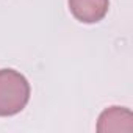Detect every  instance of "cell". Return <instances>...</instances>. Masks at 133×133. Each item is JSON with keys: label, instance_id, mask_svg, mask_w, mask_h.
Masks as SVG:
<instances>
[{"label": "cell", "instance_id": "cell-2", "mask_svg": "<svg viewBox=\"0 0 133 133\" xmlns=\"http://www.w3.org/2000/svg\"><path fill=\"white\" fill-rule=\"evenodd\" d=\"M97 131H133V114L124 107H110L103 110L97 121Z\"/></svg>", "mask_w": 133, "mask_h": 133}, {"label": "cell", "instance_id": "cell-1", "mask_svg": "<svg viewBox=\"0 0 133 133\" xmlns=\"http://www.w3.org/2000/svg\"><path fill=\"white\" fill-rule=\"evenodd\" d=\"M28 80L14 69H0V116L21 113L30 100Z\"/></svg>", "mask_w": 133, "mask_h": 133}, {"label": "cell", "instance_id": "cell-3", "mask_svg": "<svg viewBox=\"0 0 133 133\" xmlns=\"http://www.w3.org/2000/svg\"><path fill=\"white\" fill-rule=\"evenodd\" d=\"M72 16L83 24L100 22L110 8V0H68Z\"/></svg>", "mask_w": 133, "mask_h": 133}]
</instances>
